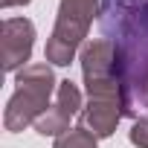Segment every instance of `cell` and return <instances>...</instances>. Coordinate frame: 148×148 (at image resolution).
Here are the masks:
<instances>
[{"instance_id":"obj_1","label":"cell","mask_w":148,"mask_h":148,"mask_svg":"<svg viewBox=\"0 0 148 148\" xmlns=\"http://www.w3.org/2000/svg\"><path fill=\"white\" fill-rule=\"evenodd\" d=\"M99 26L116 47L125 116H139L145 113L142 96L148 84V0H102Z\"/></svg>"},{"instance_id":"obj_2","label":"cell","mask_w":148,"mask_h":148,"mask_svg":"<svg viewBox=\"0 0 148 148\" xmlns=\"http://www.w3.org/2000/svg\"><path fill=\"white\" fill-rule=\"evenodd\" d=\"M18 90L6 105L3 113V125L6 131H23L26 125H35L47 110H49V99L55 90V76L49 64H26L18 73Z\"/></svg>"},{"instance_id":"obj_3","label":"cell","mask_w":148,"mask_h":148,"mask_svg":"<svg viewBox=\"0 0 148 148\" xmlns=\"http://www.w3.org/2000/svg\"><path fill=\"white\" fill-rule=\"evenodd\" d=\"M99 12H102L99 0H61L55 29L47 41V61L67 67L76 58V49L84 41V35Z\"/></svg>"},{"instance_id":"obj_4","label":"cell","mask_w":148,"mask_h":148,"mask_svg":"<svg viewBox=\"0 0 148 148\" xmlns=\"http://www.w3.org/2000/svg\"><path fill=\"white\" fill-rule=\"evenodd\" d=\"M82 110V93L79 87L73 84L70 79L67 82H58V93H55V105L35 122V131L41 136H61L70 131V119Z\"/></svg>"},{"instance_id":"obj_5","label":"cell","mask_w":148,"mask_h":148,"mask_svg":"<svg viewBox=\"0 0 148 148\" xmlns=\"http://www.w3.org/2000/svg\"><path fill=\"white\" fill-rule=\"evenodd\" d=\"M35 44V26L26 18H9L3 21V67L6 73H15L18 67H26Z\"/></svg>"},{"instance_id":"obj_6","label":"cell","mask_w":148,"mask_h":148,"mask_svg":"<svg viewBox=\"0 0 148 148\" xmlns=\"http://www.w3.org/2000/svg\"><path fill=\"white\" fill-rule=\"evenodd\" d=\"M125 116L122 110V99L113 96H90L87 108L82 110V125L87 131H93L96 136H110L119 125V119Z\"/></svg>"},{"instance_id":"obj_7","label":"cell","mask_w":148,"mask_h":148,"mask_svg":"<svg viewBox=\"0 0 148 148\" xmlns=\"http://www.w3.org/2000/svg\"><path fill=\"white\" fill-rule=\"evenodd\" d=\"M96 139H99V136H96L93 131H87L84 125H79V128L61 134V136L55 139V148H96Z\"/></svg>"},{"instance_id":"obj_8","label":"cell","mask_w":148,"mask_h":148,"mask_svg":"<svg viewBox=\"0 0 148 148\" xmlns=\"http://www.w3.org/2000/svg\"><path fill=\"white\" fill-rule=\"evenodd\" d=\"M131 142L136 148H148V119H136L131 128Z\"/></svg>"},{"instance_id":"obj_9","label":"cell","mask_w":148,"mask_h":148,"mask_svg":"<svg viewBox=\"0 0 148 148\" xmlns=\"http://www.w3.org/2000/svg\"><path fill=\"white\" fill-rule=\"evenodd\" d=\"M0 3L9 9V6H23V3H29V0H0Z\"/></svg>"},{"instance_id":"obj_10","label":"cell","mask_w":148,"mask_h":148,"mask_svg":"<svg viewBox=\"0 0 148 148\" xmlns=\"http://www.w3.org/2000/svg\"><path fill=\"white\" fill-rule=\"evenodd\" d=\"M142 108L148 110V84H145V96H142Z\"/></svg>"}]
</instances>
